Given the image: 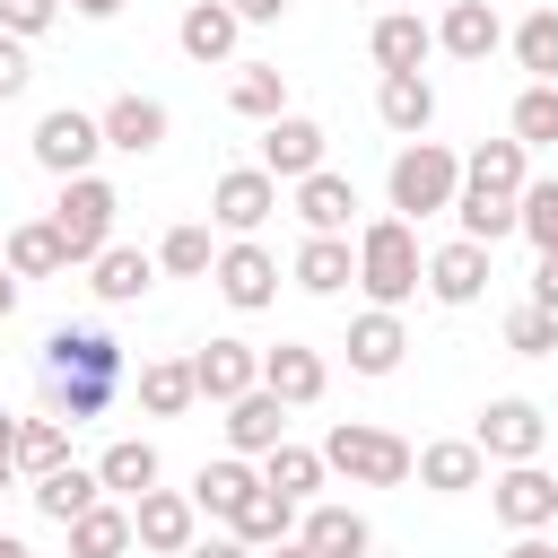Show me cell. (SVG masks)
Masks as SVG:
<instances>
[{
	"label": "cell",
	"instance_id": "obj_1",
	"mask_svg": "<svg viewBox=\"0 0 558 558\" xmlns=\"http://www.w3.org/2000/svg\"><path fill=\"white\" fill-rule=\"evenodd\" d=\"M122 340L105 331V323H61L52 340H44V392H52V418H105L113 410V392H122Z\"/></svg>",
	"mask_w": 558,
	"mask_h": 558
},
{
	"label": "cell",
	"instance_id": "obj_2",
	"mask_svg": "<svg viewBox=\"0 0 558 558\" xmlns=\"http://www.w3.org/2000/svg\"><path fill=\"white\" fill-rule=\"evenodd\" d=\"M349 244H357V288H366V305H392V314H401V305L427 288V253H418V227H410V218L384 209V218H366Z\"/></svg>",
	"mask_w": 558,
	"mask_h": 558
},
{
	"label": "cell",
	"instance_id": "obj_3",
	"mask_svg": "<svg viewBox=\"0 0 558 558\" xmlns=\"http://www.w3.org/2000/svg\"><path fill=\"white\" fill-rule=\"evenodd\" d=\"M384 192H392V218H445L453 209V192H462V157L445 148V140H401V157H392V174H384Z\"/></svg>",
	"mask_w": 558,
	"mask_h": 558
},
{
	"label": "cell",
	"instance_id": "obj_4",
	"mask_svg": "<svg viewBox=\"0 0 558 558\" xmlns=\"http://www.w3.org/2000/svg\"><path fill=\"white\" fill-rule=\"evenodd\" d=\"M410 436H392V427H375V418H340L331 436H323V471L331 480H349V488H401L410 480Z\"/></svg>",
	"mask_w": 558,
	"mask_h": 558
},
{
	"label": "cell",
	"instance_id": "obj_5",
	"mask_svg": "<svg viewBox=\"0 0 558 558\" xmlns=\"http://www.w3.org/2000/svg\"><path fill=\"white\" fill-rule=\"evenodd\" d=\"M113 218H122V192H113L105 174H70V183H61V201H52L61 262H70V270H87V262L113 244Z\"/></svg>",
	"mask_w": 558,
	"mask_h": 558
},
{
	"label": "cell",
	"instance_id": "obj_6",
	"mask_svg": "<svg viewBox=\"0 0 558 558\" xmlns=\"http://www.w3.org/2000/svg\"><path fill=\"white\" fill-rule=\"evenodd\" d=\"M471 445L488 453V471H497V462H541V445H549V418H541V401H523V392H497V401L471 418Z\"/></svg>",
	"mask_w": 558,
	"mask_h": 558
},
{
	"label": "cell",
	"instance_id": "obj_7",
	"mask_svg": "<svg viewBox=\"0 0 558 558\" xmlns=\"http://www.w3.org/2000/svg\"><path fill=\"white\" fill-rule=\"evenodd\" d=\"M488 514H497L506 532H549V523H558V471H541V462H497Z\"/></svg>",
	"mask_w": 558,
	"mask_h": 558
},
{
	"label": "cell",
	"instance_id": "obj_8",
	"mask_svg": "<svg viewBox=\"0 0 558 558\" xmlns=\"http://www.w3.org/2000/svg\"><path fill=\"white\" fill-rule=\"evenodd\" d=\"M209 288H218L235 314H262V305H279V262H270V244H253V235H227V244H218V262H209Z\"/></svg>",
	"mask_w": 558,
	"mask_h": 558
},
{
	"label": "cell",
	"instance_id": "obj_9",
	"mask_svg": "<svg viewBox=\"0 0 558 558\" xmlns=\"http://www.w3.org/2000/svg\"><path fill=\"white\" fill-rule=\"evenodd\" d=\"M192 541H201V506H192V488H140V497H131V549L183 558Z\"/></svg>",
	"mask_w": 558,
	"mask_h": 558
},
{
	"label": "cell",
	"instance_id": "obj_10",
	"mask_svg": "<svg viewBox=\"0 0 558 558\" xmlns=\"http://www.w3.org/2000/svg\"><path fill=\"white\" fill-rule=\"evenodd\" d=\"M96 148H105V122L96 113H78V105H52L44 122H35V166L44 174H96Z\"/></svg>",
	"mask_w": 558,
	"mask_h": 558
},
{
	"label": "cell",
	"instance_id": "obj_11",
	"mask_svg": "<svg viewBox=\"0 0 558 558\" xmlns=\"http://www.w3.org/2000/svg\"><path fill=\"white\" fill-rule=\"evenodd\" d=\"M270 209H279V174H262V166H227V174L209 183V218H218L227 235H262Z\"/></svg>",
	"mask_w": 558,
	"mask_h": 558
},
{
	"label": "cell",
	"instance_id": "obj_12",
	"mask_svg": "<svg viewBox=\"0 0 558 558\" xmlns=\"http://www.w3.org/2000/svg\"><path fill=\"white\" fill-rule=\"evenodd\" d=\"M323 148H331V131L314 122V113H270L262 122V174H279V183H296V174H314L323 166Z\"/></svg>",
	"mask_w": 558,
	"mask_h": 558
},
{
	"label": "cell",
	"instance_id": "obj_13",
	"mask_svg": "<svg viewBox=\"0 0 558 558\" xmlns=\"http://www.w3.org/2000/svg\"><path fill=\"white\" fill-rule=\"evenodd\" d=\"M288 209L305 218V235H349V227H357V183L331 174V166H314V174L288 183Z\"/></svg>",
	"mask_w": 558,
	"mask_h": 558
},
{
	"label": "cell",
	"instance_id": "obj_14",
	"mask_svg": "<svg viewBox=\"0 0 558 558\" xmlns=\"http://www.w3.org/2000/svg\"><path fill=\"white\" fill-rule=\"evenodd\" d=\"M488 279H497V262H488V244H471V235H453V244L427 253V296H436V305H480Z\"/></svg>",
	"mask_w": 558,
	"mask_h": 558
},
{
	"label": "cell",
	"instance_id": "obj_15",
	"mask_svg": "<svg viewBox=\"0 0 558 558\" xmlns=\"http://www.w3.org/2000/svg\"><path fill=\"white\" fill-rule=\"evenodd\" d=\"M410 480L436 488V497H471V488H488V453L471 436H436V445L410 453Z\"/></svg>",
	"mask_w": 558,
	"mask_h": 558
},
{
	"label": "cell",
	"instance_id": "obj_16",
	"mask_svg": "<svg viewBox=\"0 0 558 558\" xmlns=\"http://www.w3.org/2000/svg\"><path fill=\"white\" fill-rule=\"evenodd\" d=\"M296 541L314 558H366L375 549V523L357 506H340V497H314V506H296Z\"/></svg>",
	"mask_w": 558,
	"mask_h": 558
},
{
	"label": "cell",
	"instance_id": "obj_17",
	"mask_svg": "<svg viewBox=\"0 0 558 558\" xmlns=\"http://www.w3.org/2000/svg\"><path fill=\"white\" fill-rule=\"evenodd\" d=\"M192 384H201V401H235V392H253L262 384V349L253 340H209V349H192Z\"/></svg>",
	"mask_w": 558,
	"mask_h": 558
},
{
	"label": "cell",
	"instance_id": "obj_18",
	"mask_svg": "<svg viewBox=\"0 0 558 558\" xmlns=\"http://www.w3.org/2000/svg\"><path fill=\"white\" fill-rule=\"evenodd\" d=\"M262 384H270L288 410H314V401L331 392V366H323V349H305V340H279V349H262Z\"/></svg>",
	"mask_w": 558,
	"mask_h": 558
},
{
	"label": "cell",
	"instance_id": "obj_19",
	"mask_svg": "<svg viewBox=\"0 0 558 558\" xmlns=\"http://www.w3.org/2000/svg\"><path fill=\"white\" fill-rule=\"evenodd\" d=\"M279 436H288V401H279L270 384H253V392H235V401H227V453L262 462Z\"/></svg>",
	"mask_w": 558,
	"mask_h": 558
},
{
	"label": "cell",
	"instance_id": "obj_20",
	"mask_svg": "<svg viewBox=\"0 0 558 558\" xmlns=\"http://www.w3.org/2000/svg\"><path fill=\"white\" fill-rule=\"evenodd\" d=\"M96 122H105V148H113V157H157V148H166V105H157V96H140V87H131V96H113Z\"/></svg>",
	"mask_w": 558,
	"mask_h": 558
},
{
	"label": "cell",
	"instance_id": "obj_21",
	"mask_svg": "<svg viewBox=\"0 0 558 558\" xmlns=\"http://www.w3.org/2000/svg\"><path fill=\"white\" fill-rule=\"evenodd\" d=\"M506 44V17L488 9V0H445V17H436V52H453V61H488Z\"/></svg>",
	"mask_w": 558,
	"mask_h": 558
},
{
	"label": "cell",
	"instance_id": "obj_22",
	"mask_svg": "<svg viewBox=\"0 0 558 558\" xmlns=\"http://www.w3.org/2000/svg\"><path fill=\"white\" fill-rule=\"evenodd\" d=\"M174 44H183L201 70H218V61H235V44H244V17H235L227 0H192V9H183V26H174Z\"/></svg>",
	"mask_w": 558,
	"mask_h": 558
},
{
	"label": "cell",
	"instance_id": "obj_23",
	"mask_svg": "<svg viewBox=\"0 0 558 558\" xmlns=\"http://www.w3.org/2000/svg\"><path fill=\"white\" fill-rule=\"evenodd\" d=\"M366 52H375V70H418V61L436 52V26H427L418 9H375Z\"/></svg>",
	"mask_w": 558,
	"mask_h": 558
},
{
	"label": "cell",
	"instance_id": "obj_24",
	"mask_svg": "<svg viewBox=\"0 0 558 558\" xmlns=\"http://www.w3.org/2000/svg\"><path fill=\"white\" fill-rule=\"evenodd\" d=\"M532 183V148L523 140H480L471 157H462V192H488V201H514Z\"/></svg>",
	"mask_w": 558,
	"mask_h": 558
},
{
	"label": "cell",
	"instance_id": "obj_25",
	"mask_svg": "<svg viewBox=\"0 0 558 558\" xmlns=\"http://www.w3.org/2000/svg\"><path fill=\"white\" fill-rule=\"evenodd\" d=\"M288 279L305 296H340V288H357V244L349 235H305L296 262H288Z\"/></svg>",
	"mask_w": 558,
	"mask_h": 558
},
{
	"label": "cell",
	"instance_id": "obj_26",
	"mask_svg": "<svg viewBox=\"0 0 558 558\" xmlns=\"http://www.w3.org/2000/svg\"><path fill=\"white\" fill-rule=\"evenodd\" d=\"M401 357H410L401 314H392V305H366V314L349 323V375H392Z\"/></svg>",
	"mask_w": 558,
	"mask_h": 558
},
{
	"label": "cell",
	"instance_id": "obj_27",
	"mask_svg": "<svg viewBox=\"0 0 558 558\" xmlns=\"http://www.w3.org/2000/svg\"><path fill=\"white\" fill-rule=\"evenodd\" d=\"M375 113H384V131L418 140V131L436 122V87H427V70H384V78H375Z\"/></svg>",
	"mask_w": 558,
	"mask_h": 558
},
{
	"label": "cell",
	"instance_id": "obj_28",
	"mask_svg": "<svg viewBox=\"0 0 558 558\" xmlns=\"http://www.w3.org/2000/svg\"><path fill=\"white\" fill-rule=\"evenodd\" d=\"M87 270H96L87 288H96L105 305H140V296L157 288V253H140V244H105V253H96Z\"/></svg>",
	"mask_w": 558,
	"mask_h": 558
},
{
	"label": "cell",
	"instance_id": "obj_29",
	"mask_svg": "<svg viewBox=\"0 0 558 558\" xmlns=\"http://www.w3.org/2000/svg\"><path fill=\"white\" fill-rule=\"evenodd\" d=\"M26 497H35V514H44V523H70V514H87V506L105 497V480H96V462H61V471L26 480Z\"/></svg>",
	"mask_w": 558,
	"mask_h": 558
},
{
	"label": "cell",
	"instance_id": "obj_30",
	"mask_svg": "<svg viewBox=\"0 0 558 558\" xmlns=\"http://www.w3.org/2000/svg\"><path fill=\"white\" fill-rule=\"evenodd\" d=\"M227 532H235L244 549H270V541H288V532H296V497H279L270 480H253V488H244V506L227 514Z\"/></svg>",
	"mask_w": 558,
	"mask_h": 558
},
{
	"label": "cell",
	"instance_id": "obj_31",
	"mask_svg": "<svg viewBox=\"0 0 558 558\" xmlns=\"http://www.w3.org/2000/svg\"><path fill=\"white\" fill-rule=\"evenodd\" d=\"M61 532H70V558H131V506H122V497H96V506L70 514Z\"/></svg>",
	"mask_w": 558,
	"mask_h": 558
},
{
	"label": "cell",
	"instance_id": "obj_32",
	"mask_svg": "<svg viewBox=\"0 0 558 558\" xmlns=\"http://www.w3.org/2000/svg\"><path fill=\"white\" fill-rule=\"evenodd\" d=\"M131 392H140V410H148V418H183V410L201 401V384H192V357H148V366L131 375Z\"/></svg>",
	"mask_w": 558,
	"mask_h": 558
},
{
	"label": "cell",
	"instance_id": "obj_33",
	"mask_svg": "<svg viewBox=\"0 0 558 558\" xmlns=\"http://www.w3.org/2000/svg\"><path fill=\"white\" fill-rule=\"evenodd\" d=\"M157 445L148 436H113L105 453H96V480H105V497H140V488H157Z\"/></svg>",
	"mask_w": 558,
	"mask_h": 558
},
{
	"label": "cell",
	"instance_id": "obj_34",
	"mask_svg": "<svg viewBox=\"0 0 558 558\" xmlns=\"http://www.w3.org/2000/svg\"><path fill=\"white\" fill-rule=\"evenodd\" d=\"M262 480H270L279 497H296V506H314L331 471H323V445H288V436H279V445L262 453Z\"/></svg>",
	"mask_w": 558,
	"mask_h": 558
},
{
	"label": "cell",
	"instance_id": "obj_35",
	"mask_svg": "<svg viewBox=\"0 0 558 558\" xmlns=\"http://www.w3.org/2000/svg\"><path fill=\"white\" fill-rule=\"evenodd\" d=\"M253 480H262V471H253L244 453H218V462H201V471H192V506H201L209 523H227V514L244 506V488H253Z\"/></svg>",
	"mask_w": 558,
	"mask_h": 558
},
{
	"label": "cell",
	"instance_id": "obj_36",
	"mask_svg": "<svg viewBox=\"0 0 558 558\" xmlns=\"http://www.w3.org/2000/svg\"><path fill=\"white\" fill-rule=\"evenodd\" d=\"M0 262H9L17 279H52V270H70V262H61V235H52V218H17V227L0 235Z\"/></svg>",
	"mask_w": 558,
	"mask_h": 558
},
{
	"label": "cell",
	"instance_id": "obj_37",
	"mask_svg": "<svg viewBox=\"0 0 558 558\" xmlns=\"http://www.w3.org/2000/svg\"><path fill=\"white\" fill-rule=\"evenodd\" d=\"M506 140L558 148V78H523V96H514V113H506Z\"/></svg>",
	"mask_w": 558,
	"mask_h": 558
},
{
	"label": "cell",
	"instance_id": "obj_38",
	"mask_svg": "<svg viewBox=\"0 0 558 558\" xmlns=\"http://www.w3.org/2000/svg\"><path fill=\"white\" fill-rule=\"evenodd\" d=\"M227 105H235L244 122H270V113H288V78H279L270 61H235V78H227Z\"/></svg>",
	"mask_w": 558,
	"mask_h": 558
},
{
	"label": "cell",
	"instance_id": "obj_39",
	"mask_svg": "<svg viewBox=\"0 0 558 558\" xmlns=\"http://www.w3.org/2000/svg\"><path fill=\"white\" fill-rule=\"evenodd\" d=\"M209 262H218V244H209L201 218H183V227L157 235V270H166V279H209Z\"/></svg>",
	"mask_w": 558,
	"mask_h": 558
},
{
	"label": "cell",
	"instance_id": "obj_40",
	"mask_svg": "<svg viewBox=\"0 0 558 558\" xmlns=\"http://www.w3.org/2000/svg\"><path fill=\"white\" fill-rule=\"evenodd\" d=\"M70 462V418H17V480H44Z\"/></svg>",
	"mask_w": 558,
	"mask_h": 558
},
{
	"label": "cell",
	"instance_id": "obj_41",
	"mask_svg": "<svg viewBox=\"0 0 558 558\" xmlns=\"http://www.w3.org/2000/svg\"><path fill=\"white\" fill-rule=\"evenodd\" d=\"M514 235H532V253H558V174L514 192Z\"/></svg>",
	"mask_w": 558,
	"mask_h": 558
},
{
	"label": "cell",
	"instance_id": "obj_42",
	"mask_svg": "<svg viewBox=\"0 0 558 558\" xmlns=\"http://www.w3.org/2000/svg\"><path fill=\"white\" fill-rule=\"evenodd\" d=\"M514 61H523V78H558V9H532L514 35Z\"/></svg>",
	"mask_w": 558,
	"mask_h": 558
},
{
	"label": "cell",
	"instance_id": "obj_43",
	"mask_svg": "<svg viewBox=\"0 0 558 558\" xmlns=\"http://www.w3.org/2000/svg\"><path fill=\"white\" fill-rule=\"evenodd\" d=\"M506 349H514V357H549V349H558V314L523 296V305L506 314Z\"/></svg>",
	"mask_w": 558,
	"mask_h": 558
},
{
	"label": "cell",
	"instance_id": "obj_44",
	"mask_svg": "<svg viewBox=\"0 0 558 558\" xmlns=\"http://www.w3.org/2000/svg\"><path fill=\"white\" fill-rule=\"evenodd\" d=\"M52 17H61V0H0V35H17V44H35Z\"/></svg>",
	"mask_w": 558,
	"mask_h": 558
},
{
	"label": "cell",
	"instance_id": "obj_45",
	"mask_svg": "<svg viewBox=\"0 0 558 558\" xmlns=\"http://www.w3.org/2000/svg\"><path fill=\"white\" fill-rule=\"evenodd\" d=\"M26 78H35L26 44H17V35H0V105H9V96H26Z\"/></svg>",
	"mask_w": 558,
	"mask_h": 558
},
{
	"label": "cell",
	"instance_id": "obj_46",
	"mask_svg": "<svg viewBox=\"0 0 558 558\" xmlns=\"http://www.w3.org/2000/svg\"><path fill=\"white\" fill-rule=\"evenodd\" d=\"M183 558H262V549H244V541H235V532H227V523H218V532H209V541H192V549H183Z\"/></svg>",
	"mask_w": 558,
	"mask_h": 558
},
{
	"label": "cell",
	"instance_id": "obj_47",
	"mask_svg": "<svg viewBox=\"0 0 558 558\" xmlns=\"http://www.w3.org/2000/svg\"><path fill=\"white\" fill-rule=\"evenodd\" d=\"M532 305L558 314V253H541V270H532Z\"/></svg>",
	"mask_w": 558,
	"mask_h": 558
},
{
	"label": "cell",
	"instance_id": "obj_48",
	"mask_svg": "<svg viewBox=\"0 0 558 558\" xmlns=\"http://www.w3.org/2000/svg\"><path fill=\"white\" fill-rule=\"evenodd\" d=\"M227 9H235L244 26H279V17H288V0H227Z\"/></svg>",
	"mask_w": 558,
	"mask_h": 558
},
{
	"label": "cell",
	"instance_id": "obj_49",
	"mask_svg": "<svg viewBox=\"0 0 558 558\" xmlns=\"http://www.w3.org/2000/svg\"><path fill=\"white\" fill-rule=\"evenodd\" d=\"M9 480H17V418L0 410V488H9Z\"/></svg>",
	"mask_w": 558,
	"mask_h": 558
},
{
	"label": "cell",
	"instance_id": "obj_50",
	"mask_svg": "<svg viewBox=\"0 0 558 558\" xmlns=\"http://www.w3.org/2000/svg\"><path fill=\"white\" fill-rule=\"evenodd\" d=\"M61 9H78V17H122L131 0H61Z\"/></svg>",
	"mask_w": 558,
	"mask_h": 558
},
{
	"label": "cell",
	"instance_id": "obj_51",
	"mask_svg": "<svg viewBox=\"0 0 558 558\" xmlns=\"http://www.w3.org/2000/svg\"><path fill=\"white\" fill-rule=\"evenodd\" d=\"M506 558H558V549H549L541 532H514V549H506Z\"/></svg>",
	"mask_w": 558,
	"mask_h": 558
},
{
	"label": "cell",
	"instance_id": "obj_52",
	"mask_svg": "<svg viewBox=\"0 0 558 558\" xmlns=\"http://www.w3.org/2000/svg\"><path fill=\"white\" fill-rule=\"evenodd\" d=\"M9 314H17V270L0 262V323H9Z\"/></svg>",
	"mask_w": 558,
	"mask_h": 558
},
{
	"label": "cell",
	"instance_id": "obj_53",
	"mask_svg": "<svg viewBox=\"0 0 558 558\" xmlns=\"http://www.w3.org/2000/svg\"><path fill=\"white\" fill-rule=\"evenodd\" d=\"M262 558H314V549H305V541H296V532H288V541H270V549H262Z\"/></svg>",
	"mask_w": 558,
	"mask_h": 558
},
{
	"label": "cell",
	"instance_id": "obj_54",
	"mask_svg": "<svg viewBox=\"0 0 558 558\" xmlns=\"http://www.w3.org/2000/svg\"><path fill=\"white\" fill-rule=\"evenodd\" d=\"M0 558H35V549H26V541H17V532H0Z\"/></svg>",
	"mask_w": 558,
	"mask_h": 558
},
{
	"label": "cell",
	"instance_id": "obj_55",
	"mask_svg": "<svg viewBox=\"0 0 558 558\" xmlns=\"http://www.w3.org/2000/svg\"><path fill=\"white\" fill-rule=\"evenodd\" d=\"M366 558H384V549H366Z\"/></svg>",
	"mask_w": 558,
	"mask_h": 558
}]
</instances>
